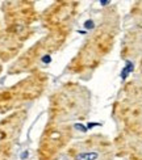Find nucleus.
Returning <instances> with one entry per match:
<instances>
[{
  "mask_svg": "<svg viewBox=\"0 0 142 160\" xmlns=\"http://www.w3.org/2000/svg\"><path fill=\"white\" fill-rule=\"evenodd\" d=\"M100 156L101 155L99 151H85V152H79V154H77L74 160H99Z\"/></svg>",
  "mask_w": 142,
  "mask_h": 160,
  "instance_id": "obj_1",
  "label": "nucleus"
}]
</instances>
